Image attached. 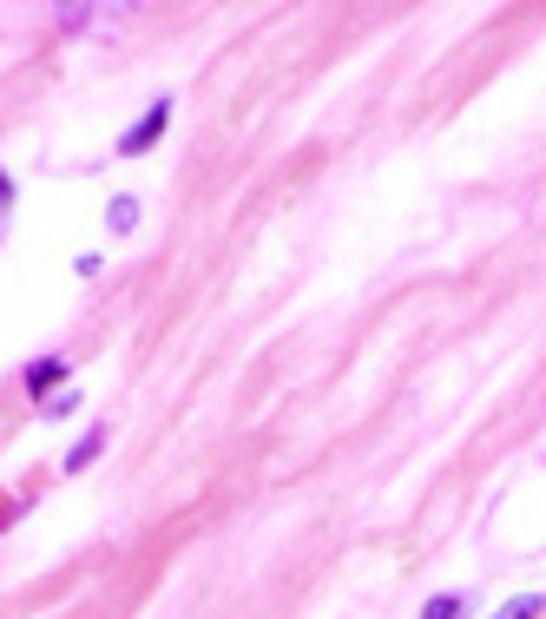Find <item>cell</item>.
Masks as SVG:
<instances>
[{
	"label": "cell",
	"mask_w": 546,
	"mask_h": 619,
	"mask_svg": "<svg viewBox=\"0 0 546 619\" xmlns=\"http://www.w3.org/2000/svg\"><path fill=\"white\" fill-rule=\"evenodd\" d=\"M53 382H66V356H33V363H27V389H33V396H47Z\"/></svg>",
	"instance_id": "obj_3"
},
{
	"label": "cell",
	"mask_w": 546,
	"mask_h": 619,
	"mask_svg": "<svg viewBox=\"0 0 546 619\" xmlns=\"http://www.w3.org/2000/svg\"><path fill=\"white\" fill-rule=\"evenodd\" d=\"M106 435H112V429H106V422H93V429L79 435V442H73V448H66V475H79V468H93V461H99V455H106Z\"/></svg>",
	"instance_id": "obj_2"
},
{
	"label": "cell",
	"mask_w": 546,
	"mask_h": 619,
	"mask_svg": "<svg viewBox=\"0 0 546 619\" xmlns=\"http://www.w3.org/2000/svg\"><path fill=\"white\" fill-rule=\"evenodd\" d=\"M132 224H139V205H132V198H112V205H106V231H112V238H125Z\"/></svg>",
	"instance_id": "obj_5"
},
{
	"label": "cell",
	"mask_w": 546,
	"mask_h": 619,
	"mask_svg": "<svg viewBox=\"0 0 546 619\" xmlns=\"http://www.w3.org/2000/svg\"><path fill=\"white\" fill-rule=\"evenodd\" d=\"M468 613V600H461V593H435V600L422 606V619H461Z\"/></svg>",
	"instance_id": "obj_6"
},
{
	"label": "cell",
	"mask_w": 546,
	"mask_h": 619,
	"mask_svg": "<svg viewBox=\"0 0 546 619\" xmlns=\"http://www.w3.org/2000/svg\"><path fill=\"white\" fill-rule=\"evenodd\" d=\"M165 126H172V93H158L152 106L139 112V126H132V132H119V159H139V152H152Z\"/></svg>",
	"instance_id": "obj_1"
},
{
	"label": "cell",
	"mask_w": 546,
	"mask_h": 619,
	"mask_svg": "<svg viewBox=\"0 0 546 619\" xmlns=\"http://www.w3.org/2000/svg\"><path fill=\"white\" fill-rule=\"evenodd\" d=\"M546 613V593H520V600H507L500 613H487V619H540Z\"/></svg>",
	"instance_id": "obj_4"
}]
</instances>
